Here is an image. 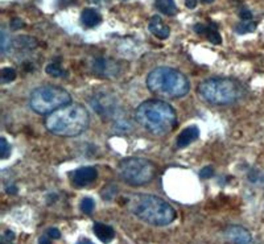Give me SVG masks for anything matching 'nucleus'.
Instances as JSON below:
<instances>
[{"instance_id":"nucleus-1","label":"nucleus","mask_w":264,"mask_h":244,"mask_svg":"<svg viewBox=\"0 0 264 244\" xmlns=\"http://www.w3.org/2000/svg\"><path fill=\"white\" fill-rule=\"evenodd\" d=\"M136 120L154 135L168 134L177 126V114L169 103L158 99H148L140 103L135 111Z\"/></svg>"},{"instance_id":"nucleus-2","label":"nucleus","mask_w":264,"mask_h":244,"mask_svg":"<svg viewBox=\"0 0 264 244\" xmlns=\"http://www.w3.org/2000/svg\"><path fill=\"white\" fill-rule=\"evenodd\" d=\"M90 123L89 112L81 104H67L52 112L45 119V127L52 134L65 138H74L83 134Z\"/></svg>"},{"instance_id":"nucleus-3","label":"nucleus","mask_w":264,"mask_h":244,"mask_svg":"<svg viewBox=\"0 0 264 244\" xmlns=\"http://www.w3.org/2000/svg\"><path fill=\"white\" fill-rule=\"evenodd\" d=\"M128 209L140 221L152 226H168L176 219V211L166 201L152 194H135Z\"/></svg>"},{"instance_id":"nucleus-4","label":"nucleus","mask_w":264,"mask_h":244,"mask_svg":"<svg viewBox=\"0 0 264 244\" xmlns=\"http://www.w3.org/2000/svg\"><path fill=\"white\" fill-rule=\"evenodd\" d=\"M147 87L164 98H182L190 91V83L181 71L172 67H156L147 75Z\"/></svg>"},{"instance_id":"nucleus-5","label":"nucleus","mask_w":264,"mask_h":244,"mask_svg":"<svg viewBox=\"0 0 264 244\" xmlns=\"http://www.w3.org/2000/svg\"><path fill=\"white\" fill-rule=\"evenodd\" d=\"M241 85L230 78H209L200 83L198 94L204 100L217 106H226L237 102L242 97Z\"/></svg>"},{"instance_id":"nucleus-6","label":"nucleus","mask_w":264,"mask_h":244,"mask_svg":"<svg viewBox=\"0 0 264 244\" xmlns=\"http://www.w3.org/2000/svg\"><path fill=\"white\" fill-rule=\"evenodd\" d=\"M71 103V97L59 86H40L29 95V106L40 115H48Z\"/></svg>"},{"instance_id":"nucleus-7","label":"nucleus","mask_w":264,"mask_h":244,"mask_svg":"<svg viewBox=\"0 0 264 244\" xmlns=\"http://www.w3.org/2000/svg\"><path fill=\"white\" fill-rule=\"evenodd\" d=\"M119 177L132 186H142L151 182L156 176V166L152 161L142 157H128L120 161Z\"/></svg>"},{"instance_id":"nucleus-8","label":"nucleus","mask_w":264,"mask_h":244,"mask_svg":"<svg viewBox=\"0 0 264 244\" xmlns=\"http://www.w3.org/2000/svg\"><path fill=\"white\" fill-rule=\"evenodd\" d=\"M90 104L97 114L107 119L115 116L119 111L118 99L110 93H97L90 99Z\"/></svg>"},{"instance_id":"nucleus-9","label":"nucleus","mask_w":264,"mask_h":244,"mask_svg":"<svg viewBox=\"0 0 264 244\" xmlns=\"http://www.w3.org/2000/svg\"><path fill=\"white\" fill-rule=\"evenodd\" d=\"M98 178V170L94 166H82L74 170L71 176V182L75 188H85L91 185Z\"/></svg>"},{"instance_id":"nucleus-10","label":"nucleus","mask_w":264,"mask_h":244,"mask_svg":"<svg viewBox=\"0 0 264 244\" xmlns=\"http://www.w3.org/2000/svg\"><path fill=\"white\" fill-rule=\"evenodd\" d=\"M225 238L233 244H250L253 237L247 229L242 226H230L225 231Z\"/></svg>"},{"instance_id":"nucleus-11","label":"nucleus","mask_w":264,"mask_h":244,"mask_svg":"<svg viewBox=\"0 0 264 244\" xmlns=\"http://www.w3.org/2000/svg\"><path fill=\"white\" fill-rule=\"evenodd\" d=\"M93 70L102 77H115L118 74V63L108 58H95L93 61Z\"/></svg>"},{"instance_id":"nucleus-12","label":"nucleus","mask_w":264,"mask_h":244,"mask_svg":"<svg viewBox=\"0 0 264 244\" xmlns=\"http://www.w3.org/2000/svg\"><path fill=\"white\" fill-rule=\"evenodd\" d=\"M148 29L155 37L160 40H165L170 36V28L166 25L160 16H152L148 23Z\"/></svg>"},{"instance_id":"nucleus-13","label":"nucleus","mask_w":264,"mask_h":244,"mask_svg":"<svg viewBox=\"0 0 264 244\" xmlns=\"http://www.w3.org/2000/svg\"><path fill=\"white\" fill-rule=\"evenodd\" d=\"M193 29L198 35L206 36L210 43L214 44V45H219L222 43L221 35H219V32H218V29L214 27L213 24H209V25H206V24H196Z\"/></svg>"},{"instance_id":"nucleus-14","label":"nucleus","mask_w":264,"mask_h":244,"mask_svg":"<svg viewBox=\"0 0 264 244\" xmlns=\"http://www.w3.org/2000/svg\"><path fill=\"white\" fill-rule=\"evenodd\" d=\"M200 136V130H198V127L196 126H190L186 127L185 130L181 131V134L178 135L177 138V148H185L190 144V143L196 142Z\"/></svg>"},{"instance_id":"nucleus-15","label":"nucleus","mask_w":264,"mask_h":244,"mask_svg":"<svg viewBox=\"0 0 264 244\" xmlns=\"http://www.w3.org/2000/svg\"><path fill=\"white\" fill-rule=\"evenodd\" d=\"M93 231H94L95 237L98 238L102 243H111L115 238V230L105 223H99V222L94 223Z\"/></svg>"},{"instance_id":"nucleus-16","label":"nucleus","mask_w":264,"mask_h":244,"mask_svg":"<svg viewBox=\"0 0 264 244\" xmlns=\"http://www.w3.org/2000/svg\"><path fill=\"white\" fill-rule=\"evenodd\" d=\"M102 21V17L99 15L98 11H95L94 8H86L81 13V23L83 27L94 28L99 25Z\"/></svg>"},{"instance_id":"nucleus-17","label":"nucleus","mask_w":264,"mask_h":244,"mask_svg":"<svg viewBox=\"0 0 264 244\" xmlns=\"http://www.w3.org/2000/svg\"><path fill=\"white\" fill-rule=\"evenodd\" d=\"M156 8L166 16H174L178 12L174 0H156Z\"/></svg>"},{"instance_id":"nucleus-18","label":"nucleus","mask_w":264,"mask_h":244,"mask_svg":"<svg viewBox=\"0 0 264 244\" xmlns=\"http://www.w3.org/2000/svg\"><path fill=\"white\" fill-rule=\"evenodd\" d=\"M255 29H257V23H254L253 20H250V21H243L242 20L241 23L235 25V32L238 35H246V33L254 32Z\"/></svg>"},{"instance_id":"nucleus-19","label":"nucleus","mask_w":264,"mask_h":244,"mask_svg":"<svg viewBox=\"0 0 264 244\" xmlns=\"http://www.w3.org/2000/svg\"><path fill=\"white\" fill-rule=\"evenodd\" d=\"M45 71L51 77H54V78H59V77H63L65 75V70H63L61 65L58 62H52L49 63L47 67H45Z\"/></svg>"},{"instance_id":"nucleus-20","label":"nucleus","mask_w":264,"mask_h":244,"mask_svg":"<svg viewBox=\"0 0 264 244\" xmlns=\"http://www.w3.org/2000/svg\"><path fill=\"white\" fill-rule=\"evenodd\" d=\"M16 75L17 74H16V70L13 67H4L0 73V82L3 85L12 82V81H15Z\"/></svg>"},{"instance_id":"nucleus-21","label":"nucleus","mask_w":264,"mask_h":244,"mask_svg":"<svg viewBox=\"0 0 264 244\" xmlns=\"http://www.w3.org/2000/svg\"><path fill=\"white\" fill-rule=\"evenodd\" d=\"M81 211L85 214H87V215H90L93 211H94V207H95V201L91 197H85L81 201Z\"/></svg>"},{"instance_id":"nucleus-22","label":"nucleus","mask_w":264,"mask_h":244,"mask_svg":"<svg viewBox=\"0 0 264 244\" xmlns=\"http://www.w3.org/2000/svg\"><path fill=\"white\" fill-rule=\"evenodd\" d=\"M0 154H1V158H3V160L9 157V154H11V146L8 144L5 138L0 139Z\"/></svg>"},{"instance_id":"nucleus-23","label":"nucleus","mask_w":264,"mask_h":244,"mask_svg":"<svg viewBox=\"0 0 264 244\" xmlns=\"http://www.w3.org/2000/svg\"><path fill=\"white\" fill-rule=\"evenodd\" d=\"M214 1H215V0H185V5L186 8H189V9H194V8L198 5V3L211 4L214 3Z\"/></svg>"},{"instance_id":"nucleus-24","label":"nucleus","mask_w":264,"mask_h":244,"mask_svg":"<svg viewBox=\"0 0 264 244\" xmlns=\"http://www.w3.org/2000/svg\"><path fill=\"white\" fill-rule=\"evenodd\" d=\"M214 170L211 166H205V168H202L201 172H200V177L204 178V180H208V178L213 177Z\"/></svg>"},{"instance_id":"nucleus-25","label":"nucleus","mask_w":264,"mask_h":244,"mask_svg":"<svg viewBox=\"0 0 264 244\" xmlns=\"http://www.w3.org/2000/svg\"><path fill=\"white\" fill-rule=\"evenodd\" d=\"M239 16H241V19L243 20V21H250V20H253V13H251V11H250L247 7L242 8L241 12H239Z\"/></svg>"},{"instance_id":"nucleus-26","label":"nucleus","mask_w":264,"mask_h":244,"mask_svg":"<svg viewBox=\"0 0 264 244\" xmlns=\"http://www.w3.org/2000/svg\"><path fill=\"white\" fill-rule=\"evenodd\" d=\"M15 241V233L11 231V230H7L4 231L3 235H1V242H7V243H12Z\"/></svg>"},{"instance_id":"nucleus-27","label":"nucleus","mask_w":264,"mask_h":244,"mask_svg":"<svg viewBox=\"0 0 264 244\" xmlns=\"http://www.w3.org/2000/svg\"><path fill=\"white\" fill-rule=\"evenodd\" d=\"M0 41H1V53H5L8 49L7 47V43H8V37L7 35H5V32L1 31V33H0Z\"/></svg>"},{"instance_id":"nucleus-28","label":"nucleus","mask_w":264,"mask_h":244,"mask_svg":"<svg viewBox=\"0 0 264 244\" xmlns=\"http://www.w3.org/2000/svg\"><path fill=\"white\" fill-rule=\"evenodd\" d=\"M47 235L51 239H59L61 238V233H59L58 229H55V227H51V229L48 230Z\"/></svg>"},{"instance_id":"nucleus-29","label":"nucleus","mask_w":264,"mask_h":244,"mask_svg":"<svg viewBox=\"0 0 264 244\" xmlns=\"http://www.w3.org/2000/svg\"><path fill=\"white\" fill-rule=\"evenodd\" d=\"M23 25H24L23 21H21L20 19H17V17H15V19H13L11 21V28H12V29H19V28H21Z\"/></svg>"},{"instance_id":"nucleus-30","label":"nucleus","mask_w":264,"mask_h":244,"mask_svg":"<svg viewBox=\"0 0 264 244\" xmlns=\"http://www.w3.org/2000/svg\"><path fill=\"white\" fill-rule=\"evenodd\" d=\"M39 244H52V239L48 235H43V237H40Z\"/></svg>"},{"instance_id":"nucleus-31","label":"nucleus","mask_w":264,"mask_h":244,"mask_svg":"<svg viewBox=\"0 0 264 244\" xmlns=\"http://www.w3.org/2000/svg\"><path fill=\"white\" fill-rule=\"evenodd\" d=\"M5 192H7L8 194H16V193H17V189H16V186L9 185V186H7V189H5Z\"/></svg>"},{"instance_id":"nucleus-32","label":"nucleus","mask_w":264,"mask_h":244,"mask_svg":"<svg viewBox=\"0 0 264 244\" xmlns=\"http://www.w3.org/2000/svg\"><path fill=\"white\" fill-rule=\"evenodd\" d=\"M75 244H94V243H93L90 239H87V238H82V239H79Z\"/></svg>"},{"instance_id":"nucleus-33","label":"nucleus","mask_w":264,"mask_h":244,"mask_svg":"<svg viewBox=\"0 0 264 244\" xmlns=\"http://www.w3.org/2000/svg\"><path fill=\"white\" fill-rule=\"evenodd\" d=\"M1 244H12V243H7V242H1Z\"/></svg>"}]
</instances>
